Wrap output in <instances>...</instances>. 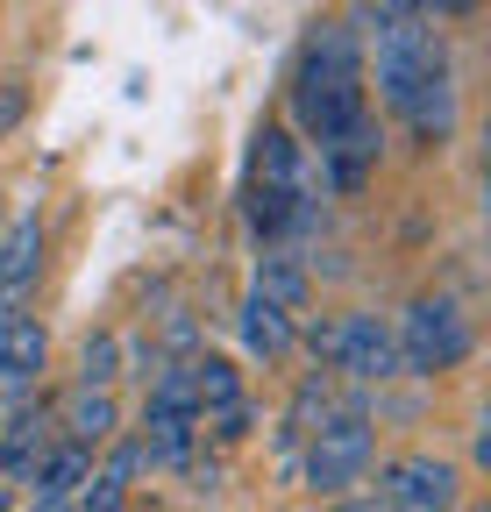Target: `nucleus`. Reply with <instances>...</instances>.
<instances>
[{
	"label": "nucleus",
	"instance_id": "nucleus-1",
	"mask_svg": "<svg viewBox=\"0 0 491 512\" xmlns=\"http://www.w3.org/2000/svg\"><path fill=\"white\" fill-rule=\"evenodd\" d=\"M285 107H292L299 143H328L335 128L371 114V64H363L356 22L328 15V22L306 29V43L292 57V79H285Z\"/></svg>",
	"mask_w": 491,
	"mask_h": 512
},
{
	"label": "nucleus",
	"instance_id": "nucleus-2",
	"mask_svg": "<svg viewBox=\"0 0 491 512\" xmlns=\"http://www.w3.org/2000/svg\"><path fill=\"white\" fill-rule=\"evenodd\" d=\"M321 164L306 157L299 128L264 121L257 128V157H250V185H242V221H250L257 242H285L299 228H314L321 214Z\"/></svg>",
	"mask_w": 491,
	"mask_h": 512
},
{
	"label": "nucleus",
	"instance_id": "nucleus-3",
	"mask_svg": "<svg viewBox=\"0 0 491 512\" xmlns=\"http://www.w3.org/2000/svg\"><path fill=\"white\" fill-rule=\"evenodd\" d=\"M371 463H378V413H371V399H363V384H356V392H335V406L314 420V434H306L292 470H299V484L314 498H349L363 477H371Z\"/></svg>",
	"mask_w": 491,
	"mask_h": 512
},
{
	"label": "nucleus",
	"instance_id": "nucleus-4",
	"mask_svg": "<svg viewBox=\"0 0 491 512\" xmlns=\"http://www.w3.org/2000/svg\"><path fill=\"white\" fill-rule=\"evenodd\" d=\"M371 57H378V100L399 114L435 72H449V43L420 0H378L371 15Z\"/></svg>",
	"mask_w": 491,
	"mask_h": 512
},
{
	"label": "nucleus",
	"instance_id": "nucleus-5",
	"mask_svg": "<svg viewBox=\"0 0 491 512\" xmlns=\"http://www.w3.org/2000/svg\"><path fill=\"white\" fill-rule=\"evenodd\" d=\"M392 349H399V377H442V370H463L470 363L477 328H470V313L449 292H420L392 320Z\"/></svg>",
	"mask_w": 491,
	"mask_h": 512
},
{
	"label": "nucleus",
	"instance_id": "nucleus-6",
	"mask_svg": "<svg viewBox=\"0 0 491 512\" xmlns=\"http://www.w3.org/2000/svg\"><path fill=\"white\" fill-rule=\"evenodd\" d=\"M299 342L314 349L335 377L349 384H385L399 377V349H392V320L356 306V313H335V320H314V328H299Z\"/></svg>",
	"mask_w": 491,
	"mask_h": 512
},
{
	"label": "nucleus",
	"instance_id": "nucleus-7",
	"mask_svg": "<svg viewBox=\"0 0 491 512\" xmlns=\"http://www.w3.org/2000/svg\"><path fill=\"white\" fill-rule=\"evenodd\" d=\"M371 505H385V512H449V505H463V470L449 456H392V463H378Z\"/></svg>",
	"mask_w": 491,
	"mask_h": 512
},
{
	"label": "nucleus",
	"instance_id": "nucleus-8",
	"mask_svg": "<svg viewBox=\"0 0 491 512\" xmlns=\"http://www.w3.org/2000/svg\"><path fill=\"white\" fill-rule=\"evenodd\" d=\"M314 150H321V185L328 192H363L371 171H378V157H385V128H378V114H356L349 128H335V136L314 143Z\"/></svg>",
	"mask_w": 491,
	"mask_h": 512
},
{
	"label": "nucleus",
	"instance_id": "nucleus-9",
	"mask_svg": "<svg viewBox=\"0 0 491 512\" xmlns=\"http://www.w3.org/2000/svg\"><path fill=\"white\" fill-rule=\"evenodd\" d=\"M50 441H57V406L29 399V392L8 399V420H0V484H22Z\"/></svg>",
	"mask_w": 491,
	"mask_h": 512
},
{
	"label": "nucleus",
	"instance_id": "nucleus-10",
	"mask_svg": "<svg viewBox=\"0 0 491 512\" xmlns=\"http://www.w3.org/2000/svg\"><path fill=\"white\" fill-rule=\"evenodd\" d=\"M93 477V448H79V441H65L57 434L43 456H36V470L22 477V498L36 505V512H65L72 498H79V484Z\"/></svg>",
	"mask_w": 491,
	"mask_h": 512
},
{
	"label": "nucleus",
	"instance_id": "nucleus-11",
	"mask_svg": "<svg viewBox=\"0 0 491 512\" xmlns=\"http://www.w3.org/2000/svg\"><path fill=\"white\" fill-rule=\"evenodd\" d=\"M36 278H43V214L22 207L0 235V299L8 306H36Z\"/></svg>",
	"mask_w": 491,
	"mask_h": 512
},
{
	"label": "nucleus",
	"instance_id": "nucleus-12",
	"mask_svg": "<svg viewBox=\"0 0 491 512\" xmlns=\"http://www.w3.org/2000/svg\"><path fill=\"white\" fill-rule=\"evenodd\" d=\"M235 335H242V356H250V363L278 370V363L299 349V313H285L278 299L250 292V299H242V313H235Z\"/></svg>",
	"mask_w": 491,
	"mask_h": 512
},
{
	"label": "nucleus",
	"instance_id": "nucleus-13",
	"mask_svg": "<svg viewBox=\"0 0 491 512\" xmlns=\"http://www.w3.org/2000/svg\"><path fill=\"white\" fill-rule=\"evenodd\" d=\"M136 441H143V463L150 470H186L200 456V413L193 406H143Z\"/></svg>",
	"mask_w": 491,
	"mask_h": 512
},
{
	"label": "nucleus",
	"instance_id": "nucleus-14",
	"mask_svg": "<svg viewBox=\"0 0 491 512\" xmlns=\"http://www.w3.org/2000/svg\"><path fill=\"white\" fill-rule=\"evenodd\" d=\"M250 292L278 299L285 313H306V306H314V278H306V256L292 249V235H285V242H264V249H257V271H250Z\"/></svg>",
	"mask_w": 491,
	"mask_h": 512
},
{
	"label": "nucleus",
	"instance_id": "nucleus-15",
	"mask_svg": "<svg viewBox=\"0 0 491 512\" xmlns=\"http://www.w3.org/2000/svg\"><path fill=\"white\" fill-rule=\"evenodd\" d=\"M57 434L100 456V441L121 434V399H114V384H72V399L57 406Z\"/></svg>",
	"mask_w": 491,
	"mask_h": 512
},
{
	"label": "nucleus",
	"instance_id": "nucleus-16",
	"mask_svg": "<svg viewBox=\"0 0 491 512\" xmlns=\"http://www.w3.org/2000/svg\"><path fill=\"white\" fill-rule=\"evenodd\" d=\"M335 406V377L328 370H306L299 384H292V399H285V420H278V456H285V470L299 463V448H306V434H314V420Z\"/></svg>",
	"mask_w": 491,
	"mask_h": 512
},
{
	"label": "nucleus",
	"instance_id": "nucleus-17",
	"mask_svg": "<svg viewBox=\"0 0 491 512\" xmlns=\"http://www.w3.org/2000/svg\"><path fill=\"white\" fill-rule=\"evenodd\" d=\"M43 363H50V335H43V320H36V306H29V313L15 320V335H8V356H0V392H8V399L36 392Z\"/></svg>",
	"mask_w": 491,
	"mask_h": 512
},
{
	"label": "nucleus",
	"instance_id": "nucleus-18",
	"mask_svg": "<svg viewBox=\"0 0 491 512\" xmlns=\"http://www.w3.org/2000/svg\"><path fill=\"white\" fill-rule=\"evenodd\" d=\"M121 377V335H93L79 349V384H114Z\"/></svg>",
	"mask_w": 491,
	"mask_h": 512
},
{
	"label": "nucleus",
	"instance_id": "nucleus-19",
	"mask_svg": "<svg viewBox=\"0 0 491 512\" xmlns=\"http://www.w3.org/2000/svg\"><path fill=\"white\" fill-rule=\"evenodd\" d=\"M22 114H29V93H22L15 79H0V143H8L15 128H22Z\"/></svg>",
	"mask_w": 491,
	"mask_h": 512
},
{
	"label": "nucleus",
	"instance_id": "nucleus-20",
	"mask_svg": "<svg viewBox=\"0 0 491 512\" xmlns=\"http://www.w3.org/2000/svg\"><path fill=\"white\" fill-rule=\"evenodd\" d=\"M420 8H427V15H477L484 0H420Z\"/></svg>",
	"mask_w": 491,
	"mask_h": 512
},
{
	"label": "nucleus",
	"instance_id": "nucleus-21",
	"mask_svg": "<svg viewBox=\"0 0 491 512\" xmlns=\"http://www.w3.org/2000/svg\"><path fill=\"white\" fill-rule=\"evenodd\" d=\"M29 306H0V356H8V335H15V320H22Z\"/></svg>",
	"mask_w": 491,
	"mask_h": 512
}]
</instances>
